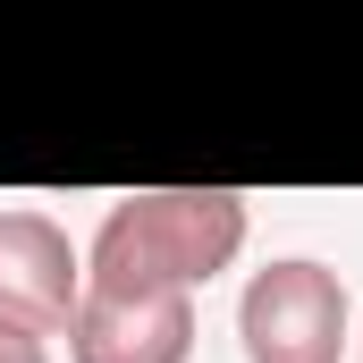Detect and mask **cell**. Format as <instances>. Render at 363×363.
<instances>
[{"instance_id": "6", "label": "cell", "mask_w": 363, "mask_h": 363, "mask_svg": "<svg viewBox=\"0 0 363 363\" xmlns=\"http://www.w3.org/2000/svg\"><path fill=\"white\" fill-rule=\"evenodd\" d=\"M355 363H363V321H355Z\"/></svg>"}, {"instance_id": "5", "label": "cell", "mask_w": 363, "mask_h": 363, "mask_svg": "<svg viewBox=\"0 0 363 363\" xmlns=\"http://www.w3.org/2000/svg\"><path fill=\"white\" fill-rule=\"evenodd\" d=\"M0 363H51V347L26 338V330H0Z\"/></svg>"}, {"instance_id": "1", "label": "cell", "mask_w": 363, "mask_h": 363, "mask_svg": "<svg viewBox=\"0 0 363 363\" xmlns=\"http://www.w3.org/2000/svg\"><path fill=\"white\" fill-rule=\"evenodd\" d=\"M245 194L237 186H135L101 211L85 245V287L101 296H194L245 254Z\"/></svg>"}, {"instance_id": "2", "label": "cell", "mask_w": 363, "mask_h": 363, "mask_svg": "<svg viewBox=\"0 0 363 363\" xmlns=\"http://www.w3.org/2000/svg\"><path fill=\"white\" fill-rule=\"evenodd\" d=\"M237 347H245V363H338L355 347V304H347L338 271L313 254L262 262L237 296Z\"/></svg>"}, {"instance_id": "4", "label": "cell", "mask_w": 363, "mask_h": 363, "mask_svg": "<svg viewBox=\"0 0 363 363\" xmlns=\"http://www.w3.org/2000/svg\"><path fill=\"white\" fill-rule=\"evenodd\" d=\"M194 355V296H101L85 287L68 321V363H186Z\"/></svg>"}, {"instance_id": "3", "label": "cell", "mask_w": 363, "mask_h": 363, "mask_svg": "<svg viewBox=\"0 0 363 363\" xmlns=\"http://www.w3.org/2000/svg\"><path fill=\"white\" fill-rule=\"evenodd\" d=\"M85 304V254L68 245V228L34 203L0 211V330H26V338H68Z\"/></svg>"}]
</instances>
